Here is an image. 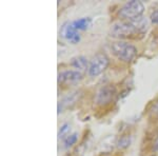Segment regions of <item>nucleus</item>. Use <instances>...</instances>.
Masks as SVG:
<instances>
[{"instance_id":"1","label":"nucleus","mask_w":158,"mask_h":156,"mask_svg":"<svg viewBox=\"0 0 158 156\" xmlns=\"http://www.w3.org/2000/svg\"><path fill=\"white\" fill-rule=\"evenodd\" d=\"M144 12V6L141 1L131 0L123 4L119 10V17L124 21H131L141 17Z\"/></svg>"},{"instance_id":"2","label":"nucleus","mask_w":158,"mask_h":156,"mask_svg":"<svg viewBox=\"0 0 158 156\" xmlns=\"http://www.w3.org/2000/svg\"><path fill=\"white\" fill-rule=\"evenodd\" d=\"M111 48L116 57L124 62H131L137 55V48L126 41H116L112 43Z\"/></svg>"},{"instance_id":"3","label":"nucleus","mask_w":158,"mask_h":156,"mask_svg":"<svg viewBox=\"0 0 158 156\" xmlns=\"http://www.w3.org/2000/svg\"><path fill=\"white\" fill-rule=\"evenodd\" d=\"M109 65V58L106 57V54H97L93 57V59L91 60L90 65L88 69V73L91 77H96V76L100 75L101 73H103L106 70Z\"/></svg>"},{"instance_id":"4","label":"nucleus","mask_w":158,"mask_h":156,"mask_svg":"<svg viewBox=\"0 0 158 156\" xmlns=\"http://www.w3.org/2000/svg\"><path fill=\"white\" fill-rule=\"evenodd\" d=\"M139 34L131 21H121L113 24L111 29V36L117 38H126L132 35Z\"/></svg>"},{"instance_id":"5","label":"nucleus","mask_w":158,"mask_h":156,"mask_svg":"<svg viewBox=\"0 0 158 156\" xmlns=\"http://www.w3.org/2000/svg\"><path fill=\"white\" fill-rule=\"evenodd\" d=\"M82 79V74L76 70H68L59 73L58 75V82L59 84H76Z\"/></svg>"},{"instance_id":"6","label":"nucleus","mask_w":158,"mask_h":156,"mask_svg":"<svg viewBox=\"0 0 158 156\" xmlns=\"http://www.w3.org/2000/svg\"><path fill=\"white\" fill-rule=\"evenodd\" d=\"M60 35L63 38H65L69 40L71 43L76 44L80 41V34L78 33V31L74 27L73 22H65L64 24L61 27L60 30Z\"/></svg>"},{"instance_id":"7","label":"nucleus","mask_w":158,"mask_h":156,"mask_svg":"<svg viewBox=\"0 0 158 156\" xmlns=\"http://www.w3.org/2000/svg\"><path fill=\"white\" fill-rule=\"evenodd\" d=\"M115 96V89L112 86H104L96 94L95 100L98 104H106L110 102Z\"/></svg>"},{"instance_id":"8","label":"nucleus","mask_w":158,"mask_h":156,"mask_svg":"<svg viewBox=\"0 0 158 156\" xmlns=\"http://www.w3.org/2000/svg\"><path fill=\"white\" fill-rule=\"evenodd\" d=\"M71 65L78 72H83L86 69H89V62L88 59L85 57V56H76V57L72 58V61H71Z\"/></svg>"},{"instance_id":"9","label":"nucleus","mask_w":158,"mask_h":156,"mask_svg":"<svg viewBox=\"0 0 158 156\" xmlns=\"http://www.w3.org/2000/svg\"><path fill=\"white\" fill-rule=\"evenodd\" d=\"M77 94H78V92H74V93L70 94V95H68L67 97H64V98L62 99V101H60L59 104H58V113L62 112L61 111L62 109L69 108V107H71L72 104L75 103V101L77 100Z\"/></svg>"},{"instance_id":"10","label":"nucleus","mask_w":158,"mask_h":156,"mask_svg":"<svg viewBox=\"0 0 158 156\" xmlns=\"http://www.w3.org/2000/svg\"><path fill=\"white\" fill-rule=\"evenodd\" d=\"M73 25L77 31H85L86 29H89V27L91 25V19L88 17L85 18H79L75 21H72Z\"/></svg>"},{"instance_id":"11","label":"nucleus","mask_w":158,"mask_h":156,"mask_svg":"<svg viewBox=\"0 0 158 156\" xmlns=\"http://www.w3.org/2000/svg\"><path fill=\"white\" fill-rule=\"evenodd\" d=\"M77 139H78V134H77V133L70 134L69 136H67L64 139H63V147H64L65 149L72 147L73 145H75L76 142H77Z\"/></svg>"},{"instance_id":"12","label":"nucleus","mask_w":158,"mask_h":156,"mask_svg":"<svg viewBox=\"0 0 158 156\" xmlns=\"http://www.w3.org/2000/svg\"><path fill=\"white\" fill-rule=\"evenodd\" d=\"M130 144H131V137L129 135H123L117 140V147L119 149H127L129 147Z\"/></svg>"},{"instance_id":"13","label":"nucleus","mask_w":158,"mask_h":156,"mask_svg":"<svg viewBox=\"0 0 158 156\" xmlns=\"http://www.w3.org/2000/svg\"><path fill=\"white\" fill-rule=\"evenodd\" d=\"M70 131H71V126L69 124H63L62 126L60 127V130L58 132V137L59 138H63L64 139L65 137L70 135Z\"/></svg>"},{"instance_id":"14","label":"nucleus","mask_w":158,"mask_h":156,"mask_svg":"<svg viewBox=\"0 0 158 156\" xmlns=\"http://www.w3.org/2000/svg\"><path fill=\"white\" fill-rule=\"evenodd\" d=\"M151 21L153 22V23L158 24V10L157 11H154L151 14Z\"/></svg>"},{"instance_id":"15","label":"nucleus","mask_w":158,"mask_h":156,"mask_svg":"<svg viewBox=\"0 0 158 156\" xmlns=\"http://www.w3.org/2000/svg\"><path fill=\"white\" fill-rule=\"evenodd\" d=\"M154 150L155 151H158V136L156 138V140H155V144H154Z\"/></svg>"},{"instance_id":"16","label":"nucleus","mask_w":158,"mask_h":156,"mask_svg":"<svg viewBox=\"0 0 158 156\" xmlns=\"http://www.w3.org/2000/svg\"><path fill=\"white\" fill-rule=\"evenodd\" d=\"M156 110H157V112H158V101H157V103H156Z\"/></svg>"}]
</instances>
